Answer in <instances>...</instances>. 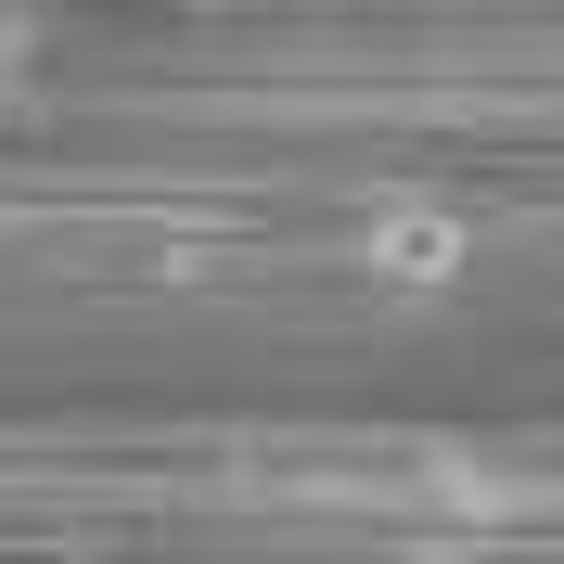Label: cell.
Instances as JSON below:
<instances>
[{
    "label": "cell",
    "mask_w": 564,
    "mask_h": 564,
    "mask_svg": "<svg viewBox=\"0 0 564 564\" xmlns=\"http://www.w3.org/2000/svg\"><path fill=\"white\" fill-rule=\"evenodd\" d=\"M359 270H372V295H449V282L475 270V231H462L449 206H386L359 231Z\"/></svg>",
    "instance_id": "6da1fadb"
},
{
    "label": "cell",
    "mask_w": 564,
    "mask_h": 564,
    "mask_svg": "<svg viewBox=\"0 0 564 564\" xmlns=\"http://www.w3.org/2000/svg\"><path fill=\"white\" fill-rule=\"evenodd\" d=\"M26 52H39V26H0V90H26Z\"/></svg>",
    "instance_id": "7a4b0ae2"
}]
</instances>
